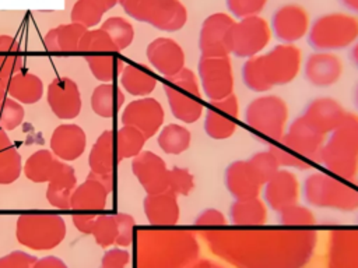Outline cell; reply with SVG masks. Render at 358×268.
<instances>
[{"mask_svg": "<svg viewBox=\"0 0 358 268\" xmlns=\"http://www.w3.org/2000/svg\"><path fill=\"white\" fill-rule=\"evenodd\" d=\"M199 255L192 232L140 229L134 237V268H189Z\"/></svg>", "mask_w": 358, "mask_h": 268, "instance_id": "6da1fadb", "label": "cell"}, {"mask_svg": "<svg viewBox=\"0 0 358 268\" xmlns=\"http://www.w3.org/2000/svg\"><path fill=\"white\" fill-rule=\"evenodd\" d=\"M302 50L295 43H278L271 49L246 59L242 81L248 89L267 94L274 87L292 82L303 67Z\"/></svg>", "mask_w": 358, "mask_h": 268, "instance_id": "7a4b0ae2", "label": "cell"}, {"mask_svg": "<svg viewBox=\"0 0 358 268\" xmlns=\"http://www.w3.org/2000/svg\"><path fill=\"white\" fill-rule=\"evenodd\" d=\"M329 173L352 181L358 176V114L347 112L340 126L331 131L319 161Z\"/></svg>", "mask_w": 358, "mask_h": 268, "instance_id": "3957f363", "label": "cell"}, {"mask_svg": "<svg viewBox=\"0 0 358 268\" xmlns=\"http://www.w3.org/2000/svg\"><path fill=\"white\" fill-rule=\"evenodd\" d=\"M302 193L305 201L316 208L343 212L358 209V188L327 172L310 173L302 184Z\"/></svg>", "mask_w": 358, "mask_h": 268, "instance_id": "277c9868", "label": "cell"}, {"mask_svg": "<svg viewBox=\"0 0 358 268\" xmlns=\"http://www.w3.org/2000/svg\"><path fill=\"white\" fill-rule=\"evenodd\" d=\"M358 40V15L348 11H330L319 15L310 25L308 42L313 50L337 52Z\"/></svg>", "mask_w": 358, "mask_h": 268, "instance_id": "5b68a950", "label": "cell"}, {"mask_svg": "<svg viewBox=\"0 0 358 268\" xmlns=\"http://www.w3.org/2000/svg\"><path fill=\"white\" fill-rule=\"evenodd\" d=\"M289 119V109L287 102L274 94H262L252 99L245 110V123L259 135L281 141L284 137Z\"/></svg>", "mask_w": 358, "mask_h": 268, "instance_id": "8992f818", "label": "cell"}, {"mask_svg": "<svg viewBox=\"0 0 358 268\" xmlns=\"http://www.w3.org/2000/svg\"><path fill=\"white\" fill-rule=\"evenodd\" d=\"M165 95L171 113L182 123H196L203 112L201 103V87L194 71L185 67L178 74L168 77L164 84Z\"/></svg>", "mask_w": 358, "mask_h": 268, "instance_id": "52a82bcc", "label": "cell"}, {"mask_svg": "<svg viewBox=\"0 0 358 268\" xmlns=\"http://www.w3.org/2000/svg\"><path fill=\"white\" fill-rule=\"evenodd\" d=\"M66 232L64 219L56 214H22L15 223L18 243L35 251L57 247L64 240Z\"/></svg>", "mask_w": 358, "mask_h": 268, "instance_id": "ba28073f", "label": "cell"}, {"mask_svg": "<svg viewBox=\"0 0 358 268\" xmlns=\"http://www.w3.org/2000/svg\"><path fill=\"white\" fill-rule=\"evenodd\" d=\"M124 13L164 32L182 29L187 22V10L180 0H123Z\"/></svg>", "mask_w": 358, "mask_h": 268, "instance_id": "9c48e42d", "label": "cell"}, {"mask_svg": "<svg viewBox=\"0 0 358 268\" xmlns=\"http://www.w3.org/2000/svg\"><path fill=\"white\" fill-rule=\"evenodd\" d=\"M273 39L270 22L262 15L246 17L234 24L229 40L231 54L250 59L266 52Z\"/></svg>", "mask_w": 358, "mask_h": 268, "instance_id": "30bf717a", "label": "cell"}, {"mask_svg": "<svg viewBox=\"0 0 358 268\" xmlns=\"http://www.w3.org/2000/svg\"><path fill=\"white\" fill-rule=\"evenodd\" d=\"M200 87L208 100H218L234 94L235 77L229 56H201L197 64Z\"/></svg>", "mask_w": 358, "mask_h": 268, "instance_id": "8fae6325", "label": "cell"}, {"mask_svg": "<svg viewBox=\"0 0 358 268\" xmlns=\"http://www.w3.org/2000/svg\"><path fill=\"white\" fill-rule=\"evenodd\" d=\"M235 18L228 13L210 14L201 24L199 35V49L201 56L220 57L229 56L231 32L235 24Z\"/></svg>", "mask_w": 358, "mask_h": 268, "instance_id": "7c38bea8", "label": "cell"}, {"mask_svg": "<svg viewBox=\"0 0 358 268\" xmlns=\"http://www.w3.org/2000/svg\"><path fill=\"white\" fill-rule=\"evenodd\" d=\"M273 36L281 43H296L308 36L312 21L308 10L298 3L280 6L270 21Z\"/></svg>", "mask_w": 358, "mask_h": 268, "instance_id": "4fadbf2b", "label": "cell"}, {"mask_svg": "<svg viewBox=\"0 0 358 268\" xmlns=\"http://www.w3.org/2000/svg\"><path fill=\"white\" fill-rule=\"evenodd\" d=\"M327 137L329 135L316 130L302 116H298L295 120H292V123L288 124L284 137L278 142L308 162L315 163L319 161Z\"/></svg>", "mask_w": 358, "mask_h": 268, "instance_id": "5bb4252c", "label": "cell"}, {"mask_svg": "<svg viewBox=\"0 0 358 268\" xmlns=\"http://www.w3.org/2000/svg\"><path fill=\"white\" fill-rule=\"evenodd\" d=\"M115 188V174H99L90 170L87 179L78 184L71 195L74 211L91 212L101 211L106 205L109 194Z\"/></svg>", "mask_w": 358, "mask_h": 268, "instance_id": "9a60e30c", "label": "cell"}, {"mask_svg": "<svg viewBox=\"0 0 358 268\" xmlns=\"http://www.w3.org/2000/svg\"><path fill=\"white\" fill-rule=\"evenodd\" d=\"M165 112L161 103L150 96L138 98L124 106L120 120L123 126L138 128L147 140L154 137L162 127Z\"/></svg>", "mask_w": 358, "mask_h": 268, "instance_id": "2e32d148", "label": "cell"}, {"mask_svg": "<svg viewBox=\"0 0 358 268\" xmlns=\"http://www.w3.org/2000/svg\"><path fill=\"white\" fill-rule=\"evenodd\" d=\"M131 172L147 194H159L168 190L169 169L165 161L151 151H141L131 161Z\"/></svg>", "mask_w": 358, "mask_h": 268, "instance_id": "e0dca14e", "label": "cell"}, {"mask_svg": "<svg viewBox=\"0 0 358 268\" xmlns=\"http://www.w3.org/2000/svg\"><path fill=\"white\" fill-rule=\"evenodd\" d=\"M46 100L60 120L76 119L81 112V94L76 81L69 77L55 78L46 89Z\"/></svg>", "mask_w": 358, "mask_h": 268, "instance_id": "ac0fdd59", "label": "cell"}, {"mask_svg": "<svg viewBox=\"0 0 358 268\" xmlns=\"http://www.w3.org/2000/svg\"><path fill=\"white\" fill-rule=\"evenodd\" d=\"M305 80L317 88H327L337 84L344 71L343 60L334 52L315 50L303 60Z\"/></svg>", "mask_w": 358, "mask_h": 268, "instance_id": "d6986e66", "label": "cell"}, {"mask_svg": "<svg viewBox=\"0 0 358 268\" xmlns=\"http://www.w3.org/2000/svg\"><path fill=\"white\" fill-rule=\"evenodd\" d=\"M302 186L291 169H280L263 186L264 202L268 208L280 212L299 201Z\"/></svg>", "mask_w": 358, "mask_h": 268, "instance_id": "ffe728a7", "label": "cell"}, {"mask_svg": "<svg viewBox=\"0 0 358 268\" xmlns=\"http://www.w3.org/2000/svg\"><path fill=\"white\" fill-rule=\"evenodd\" d=\"M145 54L150 64L165 78L172 77L185 68V52L172 38H155L148 43Z\"/></svg>", "mask_w": 358, "mask_h": 268, "instance_id": "44dd1931", "label": "cell"}, {"mask_svg": "<svg viewBox=\"0 0 358 268\" xmlns=\"http://www.w3.org/2000/svg\"><path fill=\"white\" fill-rule=\"evenodd\" d=\"M224 181L228 193L235 200L259 197L263 191V183L248 159L231 162L225 169Z\"/></svg>", "mask_w": 358, "mask_h": 268, "instance_id": "7402d4cb", "label": "cell"}, {"mask_svg": "<svg viewBox=\"0 0 358 268\" xmlns=\"http://www.w3.org/2000/svg\"><path fill=\"white\" fill-rule=\"evenodd\" d=\"M347 110L331 96H319L312 99L301 114L309 124L320 133L329 135L344 120Z\"/></svg>", "mask_w": 358, "mask_h": 268, "instance_id": "603a6c76", "label": "cell"}, {"mask_svg": "<svg viewBox=\"0 0 358 268\" xmlns=\"http://www.w3.org/2000/svg\"><path fill=\"white\" fill-rule=\"evenodd\" d=\"M49 145L57 159L63 162L76 161L85 151L87 135L78 124L63 123L53 130Z\"/></svg>", "mask_w": 358, "mask_h": 268, "instance_id": "cb8c5ba5", "label": "cell"}, {"mask_svg": "<svg viewBox=\"0 0 358 268\" xmlns=\"http://www.w3.org/2000/svg\"><path fill=\"white\" fill-rule=\"evenodd\" d=\"M77 187V176L74 169L59 161L46 187V200L56 209H70L71 195Z\"/></svg>", "mask_w": 358, "mask_h": 268, "instance_id": "d4e9b609", "label": "cell"}, {"mask_svg": "<svg viewBox=\"0 0 358 268\" xmlns=\"http://www.w3.org/2000/svg\"><path fill=\"white\" fill-rule=\"evenodd\" d=\"M119 154L116 148V137L113 130H105L99 134L88 155L91 172L99 174H115L119 165Z\"/></svg>", "mask_w": 358, "mask_h": 268, "instance_id": "484cf974", "label": "cell"}, {"mask_svg": "<svg viewBox=\"0 0 358 268\" xmlns=\"http://www.w3.org/2000/svg\"><path fill=\"white\" fill-rule=\"evenodd\" d=\"M143 208L148 223L154 226H172L179 221L178 197L168 190L159 194H147Z\"/></svg>", "mask_w": 358, "mask_h": 268, "instance_id": "4316f807", "label": "cell"}, {"mask_svg": "<svg viewBox=\"0 0 358 268\" xmlns=\"http://www.w3.org/2000/svg\"><path fill=\"white\" fill-rule=\"evenodd\" d=\"M85 31L87 28L77 22L60 24L43 36L45 49L52 53H73L78 50L80 39Z\"/></svg>", "mask_w": 358, "mask_h": 268, "instance_id": "83f0119b", "label": "cell"}, {"mask_svg": "<svg viewBox=\"0 0 358 268\" xmlns=\"http://www.w3.org/2000/svg\"><path fill=\"white\" fill-rule=\"evenodd\" d=\"M42 80L29 71H20L7 81V94L22 105H34L43 96Z\"/></svg>", "mask_w": 358, "mask_h": 268, "instance_id": "f1b7e54d", "label": "cell"}, {"mask_svg": "<svg viewBox=\"0 0 358 268\" xmlns=\"http://www.w3.org/2000/svg\"><path fill=\"white\" fill-rule=\"evenodd\" d=\"M90 102L95 114L110 119L115 117L124 105V94L115 82H102L94 88Z\"/></svg>", "mask_w": 358, "mask_h": 268, "instance_id": "f546056e", "label": "cell"}, {"mask_svg": "<svg viewBox=\"0 0 358 268\" xmlns=\"http://www.w3.org/2000/svg\"><path fill=\"white\" fill-rule=\"evenodd\" d=\"M267 204L259 197L235 200L229 208L231 221L238 226H259L267 219Z\"/></svg>", "mask_w": 358, "mask_h": 268, "instance_id": "4dcf8cb0", "label": "cell"}, {"mask_svg": "<svg viewBox=\"0 0 358 268\" xmlns=\"http://www.w3.org/2000/svg\"><path fill=\"white\" fill-rule=\"evenodd\" d=\"M119 78L123 89L138 98L148 96L158 84L157 78L145 68V66L126 64Z\"/></svg>", "mask_w": 358, "mask_h": 268, "instance_id": "1f68e13d", "label": "cell"}, {"mask_svg": "<svg viewBox=\"0 0 358 268\" xmlns=\"http://www.w3.org/2000/svg\"><path fill=\"white\" fill-rule=\"evenodd\" d=\"M117 3L119 0H77L70 13L71 22H77L87 29L96 28L102 22L103 14Z\"/></svg>", "mask_w": 358, "mask_h": 268, "instance_id": "d6a6232c", "label": "cell"}, {"mask_svg": "<svg viewBox=\"0 0 358 268\" xmlns=\"http://www.w3.org/2000/svg\"><path fill=\"white\" fill-rule=\"evenodd\" d=\"M59 161L50 149H38L28 156L22 172L32 183H48Z\"/></svg>", "mask_w": 358, "mask_h": 268, "instance_id": "836d02e7", "label": "cell"}, {"mask_svg": "<svg viewBox=\"0 0 358 268\" xmlns=\"http://www.w3.org/2000/svg\"><path fill=\"white\" fill-rule=\"evenodd\" d=\"M24 70V59L17 39L11 35H0V78L8 81Z\"/></svg>", "mask_w": 358, "mask_h": 268, "instance_id": "e575fe53", "label": "cell"}, {"mask_svg": "<svg viewBox=\"0 0 358 268\" xmlns=\"http://www.w3.org/2000/svg\"><path fill=\"white\" fill-rule=\"evenodd\" d=\"M84 57L90 67L91 74L95 77V80L101 82H115V80L120 77L126 66L120 57L112 53L91 54Z\"/></svg>", "mask_w": 358, "mask_h": 268, "instance_id": "d590c367", "label": "cell"}, {"mask_svg": "<svg viewBox=\"0 0 358 268\" xmlns=\"http://www.w3.org/2000/svg\"><path fill=\"white\" fill-rule=\"evenodd\" d=\"M204 131L213 140H227L236 131V119L210 105L204 116Z\"/></svg>", "mask_w": 358, "mask_h": 268, "instance_id": "8d00e7d4", "label": "cell"}, {"mask_svg": "<svg viewBox=\"0 0 358 268\" xmlns=\"http://www.w3.org/2000/svg\"><path fill=\"white\" fill-rule=\"evenodd\" d=\"M158 145L159 148L169 155H179L185 152L190 147L192 135L190 131L176 123H171L164 126L158 133Z\"/></svg>", "mask_w": 358, "mask_h": 268, "instance_id": "74e56055", "label": "cell"}, {"mask_svg": "<svg viewBox=\"0 0 358 268\" xmlns=\"http://www.w3.org/2000/svg\"><path fill=\"white\" fill-rule=\"evenodd\" d=\"M78 50L84 56L105 54V53L117 54L119 53L112 38L101 27L91 28L84 32V35L81 36L80 43H78Z\"/></svg>", "mask_w": 358, "mask_h": 268, "instance_id": "f35d334b", "label": "cell"}, {"mask_svg": "<svg viewBox=\"0 0 358 268\" xmlns=\"http://www.w3.org/2000/svg\"><path fill=\"white\" fill-rule=\"evenodd\" d=\"M115 137L120 161L137 156L143 151L147 141V137L133 126H122L117 131H115Z\"/></svg>", "mask_w": 358, "mask_h": 268, "instance_id": "ab89813d", "label": "cell"}, {"mask_svg": "<svg viewBox=\"0 0 358 268\" xmlns=\"http://www.w3.org/2000/svg\"><path fill=\"white\" fill-rule=\"evenodd\" d=\"M101 28L112 38L119 52L127 49L134 39V28L131 22L124 17H109L102 21Z\"/></svg>", "mask_w": 358, "mask_h": 268, "instance_id": "60d3db41", "label": "cell"}, {"mask_svg": "<svg viewBox=\"0 0 358 268\" xmlns=\"http://www.w3.org/2000/svg\"><path fill=\"white\" fill-rule=\"evenodd\" d=\"M22 158L14 145L0 151V184L14 183L22 172Z\"/></svg>", "mask_w": 358, "mask_h": 268, "instance_id": "b9f144b4", "label": "cell"}, {"mask_svg": "<svg viewBox=\"0 0 358 268\" xmlns=\"http://www.w3.org/2000/svg\"><path fill=\"white\" fill-rule=\"evenodd\" d=\"M92 236L98 246L106 248L116 244L117 239V221L116 215H98L95 219Z\"/></svg>", "mask_w": 358, "mask_h": 268, "instance_id": "7bdbcfd3", "label": "cell"}, {"mask_svg": "<svg viewBox=\"0 0 358 268\" xmlns=\"http://www.w3.org/2000/svg\"><path fill=\"white\" fill-rule=\"evenodd\" d=\"M248 161L255 169L259 179L262 180L263 186L281 169L274 154L270 151V148L253 154Z\"/></svg>", "mask_w": 358, "mask_h": 268, "instance_id": "ee69618b", "label": "cell"}, {"mask_svg": "<svg viewBox=\"0 0 358 268\" xmlns=\"http://www.w3.org/2000/svg\"><path fill=\"white\" fill-rule=\"evenodd\" d=\"M25 110L22 103L6 96L0 102V127L6 131L15 130L24 120Z\"/></svg>", "mask_w": 358, "mask_h": 268, "instance_id": "f6af8a7d", "label": "cell"}, {"mask_svg": "<svg viewBox=\"0 0 358 268\" xmlns=\"http://www.w3.org/2000/svg\"><path fill=\"white\" fill-rule=\"evenodd\" d=\"M270 151L274 154L278 165L281 169H298V170H306L312 166L310 162L303 159L302 156L292 152L289 148L282 145L281 142H273L270 147Z\"/></svg>", "mask_w": 358, "mask_h": 268, "instance_id": "bcb514c9", "label": "cell"}, {"mask_svg": "<svg viewBox=\"0 0 358 268\" xmlns=\"http://www.w3.org/2000/svg\"><path fill=\"white\" fill-rule=\"evenodd\" d=\"M280 221L287 226H309L315 223V215L308 207L296 202L280 211Z\"/></svg>", "mask_w": 358, "mask_h": 268, "instance_id": "7dc6e473", "label": "cell"}, {"mask_svg": "<svg viewBox=\"0 0 358 268\" xmlns=\"http://www.w3.org/2000/svg\"><path fill=\"white\" fill-rule=\"evenodd\" d=\"M194 188V177L186 168H172L169 169V183L168 191L178 195H187Z\"/></svg>", "mask_w": 358, "mask_h": 268, "instance_id": "c3c4849f", "label": "cell"}, {"mask_svg": "<svg viewBox=\"0 0 358 268\" xmlns=\"http://www.w3.org/2000/svg\"><path fill=\"white\" fill-rule=\"evenodd\" d=\"M227 8L234 18L242 20L246 17L260 15L268 0H225Z\"/></svg>", "mask_w": 358, "mask_h": 268, "instance_id": "681fc988", "label": "cell"}, {"mask_svg": "<svg viewBox=\"0 0 358 268\" xmlns=\"http://www.w3.org/2000/svg\"><path fill=\"white\" fill-rule=\"evenodd\" d=\"M116 221H117V239H116V246L119 247H127L134 243L136 237V221L131 215L117 212Z\"/></svg>", "mask_w": 358, "mask_h": 268, "instance_id": "f907efd6", "label": "cell"}, {"mask_svg": "<svg viewBox=\"0 0 358 268\" xmlns=\"http://www.w3.org/2000/svg\"><path fill=\"white\" fill-rule=\"evenodd\" d=\"M36 260L32 254L15 250L0 257V268H32Z\"/></svg>", "mask_w": 358, "mask_h": 268, "instance_id": "816d5d0a", "label": "cell"}, {"mask_svg": "<svg viewBox=\"0 0 358 268\" xmlns=\"http://www.w3.org/2000/svg\"><path fill=\"white\" fill-rule=\"evenodd\" d=\"M130 261V253L124 247H116L108 250L101 260L103 268H124Z\"/></svg>", "mask_w": 358, "mask_h": 268, "instance_id": "f5cc1de1", "label": "cell"}, {"mask_svg": "<svg viewBox=\"0 0 358 268\" xmlns=\"http://www.w3.org/2000/svg\"><path fill=\"white\" fill-rule=\"evenodd\" d=\"M194 225L201 228H224L227 225V219L221 211L215 208H207L200 212L194 221Z\"/></svg>", "mask_w": 358, "mask_h": 268, "instance_id": "db71d44e", "label": "cell"}, {"mask_svg": "<svg viewBox=\"0 0 358 268\" xmlns=\"http://www.w3.org/2000/svg\"><path fill=\"white\" fill-rule=\"evenodd\" d=\"M96 215L92 212H77L71 215V222L74 228L84 234H92Z\"/></svg>", "mask_w": 358, "mask_h": 268, "instance_id": "11a10c76", "label": "cell"}, {"mask_svg": "<svg viewBox=\"0 0 358 268\" xmlns=\"http://www.w3.org/2000/svg\"><path fill=\"white\" fill-rule=\"evenodd\" d=\"M210 105L227 112L228 114H231L235 119L239 117V100H238V96L235 94H231V95H228L222 99H218V100H210Z\"/></svg>", "mask_w": 358, "mask_h": 268, "instance_id": "9f6ffc18", "label": "cell"}, {"mask_svg": "<svg viewBox=\"0 0 358 268\" xmlns=\"http://www.w3.org/2000/svg\"><path fill=\"white\" fill-rule=\"evenodd\" d=\"M32 268H69V267L59 257L46 255V257H42V258H38Z\"/></svg>", "mask_w": 358, "mask_h": 268, "instance_id": "6f0895ef", "label": "cell"}, {"mask_svg": "<svg viewBox=\"0 0 358 268\" xmlns=\"http://www.w3.org/2000/svg\"><path fill=\"white\" fill-rule=\"evenodd\" d=\"M11 145H13V142H11L10 137L7 135L6 130H3V128L0 127V151L4 149V148H7V147H11Z\"/></svg>", "mask_w": 358, "mask_h": 268, "instance_id": "680465c9", "label": "cell"}, {"mask_svg": "<svg viewBox=\"0 0 358 268\" xmlns=\"http://www.w3.org/2000/svg\"><path fill=\"white\" fill-rule=\"evenodd\" d=\"M341 1H343V4H344L348 10L358 13V0H341Z\"/></svg>", "mask_w": 358, "mask_h": 268, "instance_id": "91938a15", "label": "cell"}, {"mask_svg": "<svg viewBox=\"0 0 358 268\" xmlns=\"http://www.w3.org/2000/svg\"><path fill=\"white\" fill-rule=\"evenodd\" d=\"M351 60L355 64V67L358 68V40L354 43V46L351 49Z\"/></svg>", "mask_w": 358, "mask_h": 268, "instance_id": "94428289", "label": "cell"}, {"mask_svg": "<svg viewBox=\"0 0 358 268\" xmlns=\"http://www.w3.org/2000/svg\"><path fill=\"white\" fill-rule=\"evenodd\" d=\"M6 94H7V81L0 78V102L6 98Z\"/></svg>", "mask_w": 358, "mask_h": 268, "instance_id": "6125c7cd", "label": "cell"}, {"mask_svg": "<svg viewBox=\"0 0 358 268\" xmlns=\"http://www.w3.org/2000/svg\"><path fill=\"white\" fill-rule=\"evenodd\" d=\"M354 99H355V105H357V107H358V85H357V88H355V96H354Z\"/></svg>", "mask_w": 358, "mask_h": 268, "instance_id": "be15d7a7", "label": "cell"}, {"mask_svg": "<svg viewBox=\"0 0 358 268\" xmlns=\"http://www.w3.org/2000/svg\"><path fill=\"white\" fill-rule=\"evenodd\" d=\"M122 1H123V0H119V4H120V3H122Z\"/></svg>", "mask_w": 358, "mask_h": 268, "instance_id": "e7e4bbea", "label": "cell"}, {"mask_svg": "<svg viewBox=\"0 0 358 268\" xmlns=\"http://www.w3.org/2000/svg\"><path fill=\"white\" fill-rule=\"evenodd\" d=\"M101 268H103V267H101Z\"/></svg>", "mask_w": 358, "mask_h": 268, "instance_id": "03108f58", "label": "cell"}]
</instances>
